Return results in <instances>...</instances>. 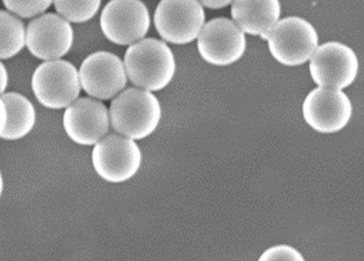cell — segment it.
Wrapping results in <instances>:
<instances>
[{"instance_id":"4","label":"cell","mask_w":364,"mask_h":261,"mask_svg":"<svg viewBox=\"0 0 364 261\" xmlns=\"http://www.w3.org/2000/svg\"><path fill=\"white\" fill-rule=\"evenodd\" d=\"M92 164L98 177L109 184L133 179L142 163V153L135 140L119 133H107L94 145Z\"/></svg>"},{"instance_id":"1","label":"cell","mask_w":364,"mask_h":261,"mask_svg":"<svg viewBox=\"0 0 364 261\" xmlns=\"http://www.w3.org/2000/svg\"><path fill=\"white\" fill-rule=\"evenodd\" d=\"M124 65L129 80L152 93L166 89L176 72L172 50L155 38H144L131 45L124 54Z\"/></svg>"},{"instance_id":"17","label":"cell","mask_w":364,"mask_h":261,"mask_svg":"<svg viewBox=\"0 0 364 261\" xmlns=\"http://www.w3.org/2000/svg\"><path fill=\"white\" fill-rule=\"evenodd\" d=\"M58 15L73 23L91 21L100 11L102 0H53Z\"/></svg>"},{"instance_id":"12","label":"cell","mask_w":364,"mask_h":261,"mask_svg":"<svg viewBox=\"0 0 364 261\" xmlns=\"http://www.w3.org/2000/svg\"><path fill=\"white\" fill-rule=\"evenodd\" d=\"M73 43L71 23L54 13L36 17L26 28V47L33 56L43 61L63 58Z\"/></svg>"},{"instance_id":"22","label":"cell","mask_w":364,"mask_h":261,"mask_svg":"<svg viewBox=\"0 0 364 261\" xmlns=\"http://www.w3.org/2000/svg\"><path fill=\"white\" fill-rule=\"evenodd\" d=\"M6 104H4V100H2L1 96H0V135H1L2 131H4V127H6Z\"/></svg>"},{"instance_id":"5","label":"cell","mask_w":364,"mask_h":261,"mask_svg":"<svg viewBox=\"0 0 364 261\" xmlns=\"http://www.w3.org/2000/svg\"><path fill=\"white\" fill-rule=\"evenodd\" d=\"M32 91L49 109H63L75 102L81 91L78 70L63 59L45 61L32 76Z\"/></svg>"},{"instance_id":"20","label":"cell","mask_w":364,"mask_h":261,"mask_svg":"<svg viewBox=\"0 0 364 261\" xmlns=\"http://www.w3.org/2000/svg\"><path fill=\"white\" fill-rule=\"evenodd\" d=\"M198 1L203 4V6L210 9V10H220V9L232 4L234 0H198Z\"/></svg>"},{"instance_id":"13","label":"cell","mask_w":364,"mask_h":261,"mask_svg":"<svg viewBox=\"0 0 364 261\" xmlns=\"http://www.w3.org/2000/svg\"><path fill=\"white\" fill-rule=\"evenodd\" d=\"M63 124L72 142L80 146H94L109 133V109L97 99L78 98L65 109Z\"/></svg>"},{"instance_id":"2","label":"cell","mask_w":364,"mask_h":261,"mask_svg":"<svg viewBox=\"0 0 364 261\" xmlns=\"http://www.w3.org/2000/svg\"><path fill=\"white\" fill-rule=\"evenodd\" d=\"M109 115L115 133L140 141L156 130L161 120V105L152 91L131 87L113 98Z\"/></svg>"},{"instance_id":"6","label":"cell","mask_w":364,"mask_h":261,"mask_svg":"<svg viewBox=\"0 0 364 261\" xmlns=\"http://www.w3.org/2000/svg\"><path fill=\"white\" fill-rule=\"evenodd\" d=\"M205 23V9L198 0H160L154 13L158 34L172 45L196 40Z\"/></svg>"},{"instance_id":"21","label":"cell","mask_w":364,"mask_h":261,"mask_svg":"<svg viewBox=\"0 0 364 261\" xmlns=\"http://www.w3.org/2000/svg\"><path fill=\"white\" fill-rule=\"evenodd\" d=\"M9 83V74L6 71V67L4 63L0 60V95L6 93V87Z\"/></svg>"},{"instance_id":"19","label":"cell","mask_w":364,"mask_h":261,"mask_svg":"<svg viewBox=\"0 0 364 261\" xmlns=\"http://www.w3.org/2000/svg\"><path fill=\"white\" fill-rule=\"evenodd\" d=\"M260 261L267 260H296L304 261V257L295 248L287 245H274L263 252Z\"/></svg>"},{"instance_id":"8","label":"cell","mask_w":364,"mask_h":261,"mask_svg":"<svg viewBox=\"0 0 364 261\" xmlns=\"http://www.w3.org/2000/svg\"><path fill=\"white\" fill-rule=\"evenodd\" d=\"M309 61L311 77L319 87L343 91L354 83L358 74L356 52L338 41L318 45Z\"/></svg>"},{"instance_id":"11","label":"cell","mask_w":364,"mask_h":261,"mask_svg":"<svg viewBox=\"0 0 364 261\" xmlns=\"http://www.w3.org/2000/svg\"><path fill=\"white\" fill-rule=\"evenodd\" d=\"M302 113L314 130L331 135L346 128L352 118L353 105L341 89L318 87L306 96Z\"/></svg>"},{"instance_id":"14","label":"cell","mask_w":364,"mask_h":261,"mask_svg":"<svg viewBox=\"0 0 364 261\" xmlns=\"http://www.w3.org/2000/svg\"><path fill=\"white\" fill-rule=\"evenodd\" d=\"M279 0H234L231 16L245 34L264 37L279 21Z\"/></svg>"},{"instance_id":"9","label":"cell","mask_w":364,"mask_h":261,"mask_svg":"<svg viewBox=\"0 0 364 261\" xmlns=\"http://www.w3.org/2000/svg\"><path fill=\"white\" fill-rule=\"evenodd\" d=\"M199 55L215 67H229L240 60L247 50L245 32L225 17L205 23L197 37Z\"/></svg>"},{"instance_id":"23","label":"cell","mask_w":364,"mask_h":261,"mask_svg":"<svg viewBox=\"0 0 364 261\" xmlns=\"http://www.w3.org/2000/svg\"><path fill=\"white\" fill-rule=\"evenodd\" d=\"M4 177H2L1 171H0V197L2 196V193H4Z\"/></svg>"},{"instance_id":"10","label":"cell","mask_w":364,"mask_h":261,"mask_svg":"<svg viewBox=\"0 0 364 261\" xmlns=\"http://www.w3.org/2000/svg\"><path fill=\"white\" fill-rule=\"evenodd\" d=\"M81 89L91 98L105 101L122 93L128 82L124 61L113 52H92L78 71Z\"/></svg>"},{"instance_id":"3","label":"cell","mask_w":364,"mask_h":261,"mask_svg":"<svg viewBox=\"0 0 364 261\" xmlns=\"http://www.w3.org/2000/svg\"><path fill=\"white\" fill-rule=\"evenodd\" d=\"M277 62L286 67H300L310 60L319 45V37L312 23L298 16L279 19L262 37Z\"/></svg>"},{"instance_id":"18","label":"cell","mask_w":364,"mask_h":261,"mask_svg":"<svg viewBox=\"0 0 364 261\" xmlns=\"http://www.w3.org/2000/svg\"><path fill=\"white\" fill-rule=\"evenodd\" d=\"M4 6L21 18H33L45 13L53 0H2Z\"/></svg>"},{"instance_id":"16","label":"cell","mask_w":364,"mask_h":261,"mask_svg":"<svg viewBox=\"0 0 364 261\" xmlns=\"http://www.w3.org/2000/svg\"><path fill=\"white\" fill-rule=\"evenodd\" d=\"M26 47V28L16 15L0 11V60H8Z\"/></svg>"},{"instance_id":"15","label":"cell","mask_w":364,"mask_h":261,"mask_svg":"<svg viewBox=\"0 0 364 261\" xmlns=\"http://www.w3.org/2000/svg\"><path fill=\"white\" fill-rule=\"evenodd\" d=\"M1 96L6 109V123L2 131V140L18 141L30 135L36 124V111L33 103L15 91L4 93Z\"/></svg>"},{"instance_id":"7","label":"cell","mask_w":364,"mask_h":261,"mask_svg":"<svg viewBox=\"0 0 364 261\" xmlns=\"http://www.w3.org/2000/svg\"><path fill=\"white\" fill-rule=\"evenodd\" d=\"M150 26V12L141 0H111L100 16L105 38L117 45H131L141 40Z\"/></svg>"}]
</instances>
